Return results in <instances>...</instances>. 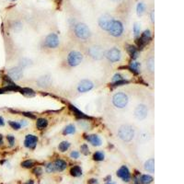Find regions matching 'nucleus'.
I'll use <instances>...</instances> for the list:
<instances>
[{
    "label": "nucleus",
    "instance_id": "f257e3e1",
    "mask_svg": "<svg viewBox=\"0 0 184 184\" xmlns=\"http://www.w3.org/2000/svg\"><path fill=\"white\" fill-rule=\"evenodd\" d=\"M135 128L130 124H123L118 130V136L123 142H131L135 137Z\"/></svg>",
    "mask_w": 184,
    "mask_h": 184
},
{
    "label": "nucleus",
    "instance_id": "f03ea898",
    "mask_svg": "<svg viewBox=\"0 0 184 184\" xmlns=\"http://www.w3.org/2000/svg\"><path fill=\"white\" fill-rule=\"evenodd\" d=\"M75 34L79 40L87 41L90 38L91 32L89 28L85 23H78L75 26Z\"/></svg>",
    "mask_w": 184,
    "mask_h": 184
},
{
    "label": "nucleus",
    "instance_id": "7ed1b4c3",
    "mask_svg": "<svg viewBox=\"0 0 184 184\" xmlns=\"http://www.w3.org/2000/svg\"><path fill=\"white\" fill-rule=\"evenodd\" d=\"M128 101H129V98L123 92H118V93L114 94L112 97V103L118 109L125 108L128 104Z\"/></svg>",
    "mask_w": 184,
    "mask_h": 184
},
{
    "label": "nucleus",
    "instance_id": "20e7f679",
    "mask_svg": "<svg viewBox=\"0 0 184 184\" xmlns=\"http://www.w3.org/2000/svg\"><path fill=\"white\" fill-rule=\"evenodd\" d=\"M88 54L94 60H101L105 56V52L103 48L99 45H93L89 47L88 50Z\"/></svg>",
    "mask_w": 184,
    "mask_h": 184
},
{
    "label": "nucleus",
    "instance_id": "39448f33",
    "mask_svg": "<svg viewBox=\"0 0 184 184\" xmlns=\"http://www.w3.org/2000/svg\"><path fill=\"white\" fill-rule=\"evenodd\" d=\"M82 60H83V55L78 51H72L69 53L67 56V63L70 66H72V67L79 65Z\"/></svg>",
    "mask_w": 184,
    "mask_h": 184
},
{
    "label": "nucleus",
    "instance_id": "423d86ee",
    "mask_svg": "<svg viewBox=\"0 0 184 184\" xmlns=\"http://www.w3.org/2000/svg\"><path fill=\"white\" fill-rule=\"evenodd\" d=\"M109 33L113 36V37H120L122 36V32H123V26L121 21L119 20H114L112 22L110 28L108 30Z\"/></svg>",
    "mask_w": 184,
    "mask_h": 184
},
{
    "label": "nucleus",
    "instance_id": "0eeeda50",
    "mask_svg": "<svg viewBox=\"0 0 184 184\" xmlns=\"http://www.w3.org/2000/svg\"><path fill=\"white\" fill-rule=\"evenodd\" d=\"M105 56L111 63H116V62H119L121 60L122 53L118 48L113 47L110 50H108V51L105 53Z\"/></svg>",
    "mask_w": 184,
    "mask_h": 184
},
{
    "label": "nucleus",
    "instance_id": "6e6552de",
    "mask_svg": "<svg viewBox=\"0 0 184 184\" xmlns=\"http://www.w3.org/2000/svg\"><path fill=\"white\" fill-rule=\"evenodd\" d=\"M44 44L48 48L54 49L59 45V38H58V36L55 33H50V34L47 35L45 38Z\"/></svg>",
    "mask_w": 184,
    "mask_h": 184
},
{
    "label": "nucleus",
    "instance_id": "1a4fd4ad",
    "mask_svg": "<svg viewBox=\"0 0 184 184\" xmlns=\"http://www.w3.org/2000/svg\"><path fill=\"white\" fill-rule=\"evenodd\" d=\"M113 21V19L112 17L108 15V14H105L103 16H101L99 20V28L103 30H106L108 31L109 28H110L112 22Z\"/></svg>",
    "mask_w": 184,
    "mask_h": 184
},
{
    "label": "nucleus",
    "instance_id": "9d476101",
    "mask_svg": "<svg viewBox=\"0 0 184 184\" xmlns=\"http://www.w3.org/2000/svg\"><path fill=\"white\" fill-rule=\"evenodd\" d=\"M148 108L145 104H140L135 109V116L137 120H144L147 117Z\"/></svg>",
    "mask_w": 184,
    "mask_h": 184
},
{
    "label": "nucleus",
    "instance_id": "9b49d317",
    "mask_svg": "<svg viewBox=\"0 0 184 184\" xmlns=\"http://www.w3.org/2000/svg\"><path fill=\"white\" fill-rule=\"evenodd\" d=\"M7 75L12 80L18 81L20 80L23 76V70L20 66H16V67H12L7 71Z\"/></svg>",
    "mask_w": 184,
    "mask_h": 184
},
{
    "label": "nucleus",
    "instance_id": "f8f14e48",
    "mask_svg": "<svg viewBox=\"0 0 184 184\" xmlns=\"http://www.w3.org/2000/svg\"><path fill=\"white\" fill-rule=\"evenodd\" d=\"M93 87H94V84L90 80L83 79L78 83V92H80V93H85V92L91 90L92 88H93Z\"/></svg>",
    "mask_w": 184,
    "mask_h": 184
},
{
    "label": "nucleus",
    "instance_id": "ddd939ff",
    "mask_svg": "<svg viewBox=\"0 0 184 184\" xmlns=\"http://www.w3.org/2000/svg\"><path fill=\"white\" fill-rule=\"evenodd\" d=\"M117 176L121 178L125 182H128L131 180V173L126 166H122L121 168L117 170Z\"/></svg>",
    "mask_w": 184,
    "mask_h": 184
},
{
    "label": "nucleus",
    "instance_id": "4468645a",
    "mask_svg": "<svg viewBox=\"0 0 184 184\" xmlns=\"http://www.w3.org/2000/svg\"><path fill=\"white\" fill-rule=\"evenodd\" d=\"M37 142H38L37 136L33 135H26V137H25L24 145L27 148L33 149V148H35V146L37 145Z\"/></svg>",
    "mask_w": 184,
    "mask_h": 184
},
{
    "label": "nucleus",
    "instance_id": "2eb2a0df",
    "mask_svg": "<svg viewBox=\"0 0 184 184\" xmlns=\"http://www.w3.org/2000/svg\"><path fill=\"white\" fill-rule=\"evenodd\" d=\"M86 139L89 142V143L94 146H101L102 144V141L100 139V137L97 135H87Z\"/></svg>",
    "mask_w": 184,
    "mask_h": 184
},
{
    "label": "nucleus",
    "instance_id": "dca6fc26",
    "mask_svg": "<svg viewBox=\"0 0 184 184\" xmlns=\"http://www.w3.org/2000/svg\"><path fill=\"white\" fill-rule=\"evenodd\" d=\"M54 165L55 167V170L56 171H63L66 169L67 167V164H66L65 161L62 160V159H56L54 162Z\"/></svg>",
    "mask_w": 184,
    "mask_h": 184
},
{
    "label": "nucleus",
    "instance_id": "f3484780",
    "mask_svg": "<svg viewBox=\"0 0 184 184\" xmlns=\"http://www.w3.org/2000/svg\"><path fill=\"white\" fill-rule=\"evenodd\" d=\"M145 170L150 173H154L155 171V161L154 158H150L145 163Z\"/></svg>",
    "mask_w": 184,
    "mask_h": 184
},
{
    "label": "nucleus",
    "instance_id": "a211bd4d",
    "mask_svg": "<svg viewBox=\"0 0 184 184\" xmlns=\"http://www.w3.org/2000/svg\"><path fill=\"white\" fill-rule=\"evenodd\" d=\"M70 174L73 177H80L82 175V169L79 166H75L70 170Z\"/></svg>",
    "mask_w": 184,
    "mask_h": 184
},
{
    "label": "nucleus",
    "instance_id": "6ab92c4d",
    "mask_svg": "<svg viewBox=\"0 0 184 184\" xmlns=\"http://www.w3.org/2000/svg\"><path fill=\"white\" fill-rule=\"evenodd\" d=\"M38 83L41 87H46V86H49L51 84V78L48 76H45V77H41L39 80H38Z\"/></svg>",
    "mask_w": 184,
    "mask_h": 184
},
{
    "label": "nucleus",
    "instance_id": "aec40b11",
    "mask_svg": "<svg viewBox=\"0 0 184 184\" xmlns=\"http://www.w3.org/2000/svg\"><path fill=\"white\" fill-rule=\"evenodd\" d=\"M139 181L142 183V184H150L152 181H153V177L150 176V175H142L141 178L139 179Z\"/></svg>",
    "mask_w": 184,
    "mask_h": 184
},
{
    "label": "nucleus",
    "instance_id": "412c9836",
    "mask_svg": "<svg viewBox=\"0 0 184 184\" xmlns=\"http://www.w3.org/2000/svg\"><path fill=\"white\" fill-rule=\"evenodd\" d=\"M47 125H48V121L44 118H40L36 122V126L39 129H44L47 127Z\"/></svg>",
    "mask_w": 184,
    "mask_h": 184
},
{
    "label": "nucleus",
    "instance_id": "4be33fe9",
    "mask_svg": "<svg viewBox=\"0 0 184 184\" xmlns=\"http://www.w3.org/2000/svg\"><path fill=\"white\" fill-rule=\"evenodd\" d=\"M69 147H70V143L67 141H63L62 143H60L59 146H58V149H59L61 152H65Z\"/></svg>",
    "mask_w": 184,
    "mask_h": 184
},
{
    "label": "nucleus",
    "instance_id": "5701e85b",
    "mask_svg": "<svg viewBox=\"0 0 184 184\" xmlns=\"http://www.w3.org/2000/svg\"><path fill=\"white\" fill-rule=\"evenodd\" d=\"M104 157H105V156H104L103 152H101V151H97L93 155V159L95 161H102V160H104Z\"/></svg>",
    "mask_w": 184,
    "mask_h": 184
},
{
    "label": "nucleus",
    "instance_id": "b1692460",
    "mask_svg": "<svg viewBox=\"0 0 184 184\" xmlns=\"http://www.w3.org/2000/svg\"><path fill=\"white\" fill-rule=\"evenodd\" d=\"M112 81L113 83H117V84H121V83H124V81H123V77L122 76L121 74H115L114 76H113V78H112Z\"/></svg>",
    "mask_w": 184,
    "mask_h": 184
},
{
    "label": "nucleus",
    "instance_id": "393cba45",
    "mask_svg": "<svg viewBox=\"0 0 184 184\" xmlns=\"http://www.w3.org/2000/svg\"><path fill=\"white\" fill-rule=\"evenodd\" d=\"M75 132H76V128H75V126L72 124H69L64 128V135H72V133H74Z\"/></svg>",
    "mask_w": 184,
    "mask_h": 184
},
{
    "label": "nucleus",
    "instance_id": "a878e982",
    "mask_svg": "<svg viewBox=\"0 0 184 184\" xmlns=\"http://www.w3.org/2000/svg\"><path fill=\"white\" fill-rule=\"evenodd\" d=\"M146 66H147V68L148 70L153 73L154 72V69H155V63H154V58L151 57V58H149V59L147 60L146 62Z\"/></svg>",
    "mask_w": 184,
    "mask_h": 184
},
{
    "label": "nucleus",
    "instance_id": "bb28decb",
    "mask_svg": "<svg viewBox=\"0 0 184 184\" xmlns=\"http://www.w3.org/2000/svg\"><path fill=\"white\" fill-rule=\"evenodd\" d=\"M136 11H137V15L138 16H142L145 12V5L143 3H138L137 7H136Z\"/></svg>",
    "mask_w": 184,
    "mask_h": 184
},
{
    "label": "nucleus",
    "instance_id": "cd10ccee",
    "mask_svg": "<svg viewBox=\"0 0 184 184\" xmlns=\"http://www.w3.org/2000/svg\"><path fill=\"white\" fill-rule=\"evenodd\" d=\"M151 38V33H150V30H146L144 31V33L142 34V40L145 41H147L148 40H150Z\"/></svg>",
    "mask_w": 184,
    "mask_h": 184
},
{
    "label": "nucleus",
    "instance_id": "c85d7f7f",
    "mask_svg": "<svg viewBox=\"0 0 184 184\" xmlns=\"http://www.w3.org/2000/svg\"><path fill=\"white\" fill-rule=\"evenodd\" d=\"M45 170H46V172H48V173H54V172H55L56 170H55V167H54V163H49V164L46 166Z\"/></svg>",
    "mask_w": 184,
    "mask_h": 184
},
{
    "label": "nucleus",
    "instance_id": "c756f323",
    "mask_svg": "<svg viewBox=\"0 0 184 184\" xmlns=\"http://www.w3.org/2000/svg\"><path fill=\"white\" fill-rule=\"evenodd\" d=\"M131 66V68L133 70V71H135V72H138L139 71V68H140V64L136 61H133L130 64Z\"/></svg>",
    "mask_w": 184,
    "mask_h": 184
},
{
    "label": "nucleus",
    "instance_id": "7c9ffc66",
    "mask_svg": "<svg viewBox=\"0 0 184 184\" xmlns=\"http://www.w3.org/2000/svg\"><path fill=\"white\" fill-rule=\"evenodd\" d=\"M8 123H9L10 126H11L13 129H15V130H19V129L21 127V125H20V122H13V121H9V122H8Z\"/></svg>",
    "mask_w": 184,
    "mask_h": 184
},
{
    "label": "nucleus",
    "instance_id": "2f4dec72",
    "mask_svg": "<svg viewBox=\"0 0 184 184\" xmlns=\"http://www.w3.org/2000/svg\"><path fill=\"white\" fill-rule=\"evenodd\" d=\"M140 31H141V26L139 23H135V26H133V33H135V36L137 37L140 35Z\"/></svg>",
    "mask_w": 184,
    "mask_h": 184
},
{
    "label": "nucleus",
    "instance_id": "473e14b6",
    "mask_svg": "<svg viewBox=\"0 0 184 184\" xmlns=\"http://www.w3.org/2000/svg\"><path fill=\"white\" fill-rule=\"evenodd\" d=\"M21 166L23 168H26V169H30L33 166V161L32 160H25L21 163Z\"/></svg>",
    "mask_w": 184,
    "mask_h": 184
},
{
    "label": "nucleus",
    "instance_id": "72a5a7b5",
    "mask_svg": "<svg viewBox=\"0 0 184 184\" xmlns=\"http://www.w3.org/2000/svg\"><path fill=\"white\" fill-rule=\"evenodd\" d=\"M81 153H83L85 156L88 155V153H89V149H88V146L86 144H84L83 146H81Z\"/></svg>",
    "mask_w": 184,
    "mask_h": 184
},
{
    "label": "nucleus",
    "instance_id": "f704fd0d",
    "mask_svg": "<svg viewBox=\"0 0 184 184\" xmlns=\"http://www.w3.org/2000/svg\"><path fill=\"white\" fill-rule=\"evenodd\" d=\"M7 139L8 143H9L10 146H14V144H15V138H14L13 135H7Z\"/></svg>",
    "mask_w": 184,
    "mask_h": 184
},
{
    "label": "nucleus",
    "instance_id": "c9c22d12",
    "mask_svg": "<svg viewBox=\"0 0 184 184\" xmlns=\"http://www.w3.org/2000/svg\"><path fill=\"white\" fill-rule=\"evenodd\" d=\"M70 156L72 158H75V159H77V158L79 157V153L78 151H72L71 154H70Z\"/></svg>",
    "mask_w": 184,
    "mask_h": 184
},
{
    "label": "nucleus",
    "instance_id": "e433bc0d",
    "mask_svg": "<svg viewBox=\"0 0 184 184\" xmlns=\"http://www.w3.org/2000/svg\"><path fill=\"white\" fill-rule=\"evenodd\" d=\"M33 173H34L35 175H37V176H39V175H41V173H43V170H41V168H36V169H34V170H33Z\"/></svg>",
    "mask_w": 184,
    "mask_h": 184
},
{
    "label": "nucleus",
    "instance_id": "4c0bfd02",
    "mask_svg": "<svg viewBox=\"0 0 184 184\" xmlns=\"http://www.w3.org/2000/svg\"><path fill=\"white\" fill-rule=\"evenodd\" d=\"M88 184H97V183H98V180H97L96 179H91V180H89L88 181Z\"/></svg>",
    "mask_w": 184,
    "mask_h": 184
},
{
    "label": "nucleus",
    "instance_id": "58836bf2",
    "mask_svg": "<svg viewBox=\"0 0 184 184\" xmlns=\"http://www.w3.org/2000/svg\"><path fill=\"white\" fill-rule=\"evenodd\" d=\"M20 125H21L22 127H23V126H26V125L28 124L26 121H20Z\"/></svg>",
    "mask_w": 184,
    "mask_h": 184
},
{
    "label": "nucleus",
    "instance_id": "ea45409f",
    "mask_svg": "<svg viewBox=\"0 0 184 184\" xmlns=\"http://www.w3.org/2000/svg\"><path fill=\"white\" fill-rule=\"evenodd\" d=\"M4 124H5V122H4L3 118L2 117H0V126H3Z\"/></svg>",
    "mask_w": 184,
    "mask_h": 184
},
{
    "label": "nucleus",
    "instance_id": "a19ab883",
    "mask_svg": "<svg viewBox=\"0 0 184 184\" xmlns=\"http://www.w3.org/2000/svg\"><path fill=\"white\" fill-rule=\"evenodd\" d=\"M154 11H152L151 12V20H152V22H154Z\"/></svg>",
    "mask_w": 184,
    "mask_h": 184
},
{
    "label": "nucleus",
    "instance_id": "79ce46f5",
    "mask_svg": "<svg viewBox=\"0 0 184 184\" xmlns=\"http://www.w3.org/2000/svg\"><path fill=\"white\" fill-rule=\"evenodd\" d=\"M25 184H34V182H33V180H29L28 182H26Z\"/></svg>",
    "mask_w": 184,
    "mask_h": 184
},
{
    "label": "nucleus",
    "instance_id": "37998d69",
    "mask_svg": "<svg viewBox=\"0 0 184 184\" xmlns=\"http://www.w3.org/2000/svg\"><path fill=\"white\" fill-rule=\"evenodd\" d=\"M2 143H3V137L1 135H0V145H2Z\"/></svg>",
    "mask_w": 184,
    "mask_h": 184
},
{
    "label": "nucleus",
    "instance_id": "c03bdc74",
    "mask_svg": "<svg viewBox=\"0 0 184 184\" xmlns=\"http://www.w3.org/2000/svg\"><path fill=\"white\" fill-rule=\"evenodd\" d=\"M106 184H116V183H114V182H112V181H110V182H107Z\"/></svg>",
    "mask_w": 184,
    "mask_h": 184
},
{
    "label": "nucleus",
    "instance_id": "a18cd8bd",
    "mask_svg": "<svg viewBox=\"0 0 184 184\" xmlns=\"http://www.w3.org/2000/svg\"><path fill=\"white\" fill-rule=\"evenodd\" d=\"M10 1H15V0H10Z\"/></svg>",
    "mask_w": 184,
    "mask_h": 184
}]
</instances>
